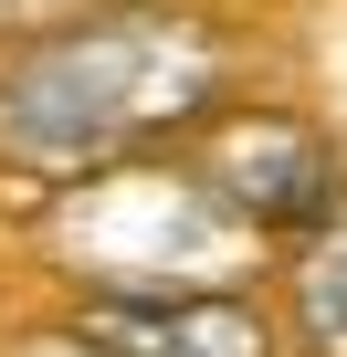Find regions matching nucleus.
<instances>
[{
	"instance_id": "obj_4",
	"label": "nucleus",
	"mask_w": 347,
	"mask_h": 357,
	"mask_svg": "<svg viewBox=\"0 0 347 357\" xmlns=\"http://www.w3.org/2000/svg\"><path fill=\"white\" fill-rule=\"evenodd\" d=\"M84 336H105L116 357H274V326L211 284V294H95Z\"/></svg>"
},
{
	"instance_id": "obj_3",
	"label": "nucleus",
	"mask_w": 347,
	"mask_h": 357,
	"mask_svg": "<svg viewBox=\"0 0 347 357\" xmlns=\"http://www.w3.org/2000/svg\"><path fill=\"white\" fill-rule=\"evenodd\" d=\"M200 126L211 137H200L190 168L211 178L253 231H305L337 200V147H326V126H305L284 105H211Z\"/></svg>"
},
{
	"instance_id": "obj_2",
	"label": "nucleus",
	"mask_w": 347,
	"mask_h": 357,
	"mask_svg": "<svg viewBox=\"0 0 347 357\" xmlns=\"http://www.w3.org/2000/svg\"><path fill=\"white\" fill-rule=\"evenodd\" d=\"M242 242H263L200 168H158V158H116L95 178H74V221L64 252L95 294H211L232 284Z\"/></svg>"
},
{
	"instance_id": "obj_5",
	"label": "nucleus",
	"mask_w": 347,
	"mask_h": 357,
	"mask_svg": "<svg viewBox=\"0 0 347 357\" xmlns=\"http://www.w3.org/2000/svg\"><path fill=\"white\" fill-rule=\"evenodd\" d=\"M295 326H305L316 357H347V200L316 211V252L295 273Z\"/></svg>"
},
{
	"instance_id": "obj_1",
	"label": "nucleus",
	"mask_w": 347,
	"mask_h": 357,
	"mask_svg": "<svg viewBox=\"0 0 347 357\" xmlns=\"http://www.w3.org/2000/svg\"><path fill=\"white\" fill-rule=\"evenodd\" d=\"M232 95V43L190 11H84L0 43V168L74 190Z\"/></svg>"
},
{
	"instance_id": "obj_6",
	"label": "nucleus",
	"mask_w": 347,
	"mask_h": 357,
	"mask_svg": "<svg viewBox=\"0 0 347 357\" xmlns=\"http://www.w3.org/2000/svg\"><path fill=\"white\" fill-rule=\"evenodd\" d=\"M22 357H116V347H105V336H84V326H74V336H32V347H22Z\"/></svg>"
}]
</instances>
